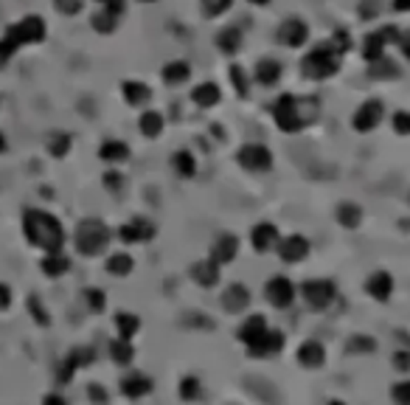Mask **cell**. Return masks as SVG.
I'll list each match as a JSON object with an SVG mask.
<instances>
[{
    "instance_id": "cell-7",
    "label": "cell",
    "mask_w": 410,
    "mask_h": 405,
    "mask_svg": "<svg viewBox=\"0 0 410 405\" xmlns=\"http://www.w3.org/2000/svg\"><path fill=\"white\" fill-rule=\"evenodd\" d=\"M396 40H399V32H396L393 26H385V29L374 32V34H368V37H365L362 57H365L368 62H376V60H382V57H385V48H388L390 43H396Z\"/></svg>"
},
{
    "instance_id": "cell-29",
    "label": "cell",
    "mask_w": 410,
    "mask_h": 405,
    "mask_svg": "<svg viewBox=\"0 0 410 405\" xmlns=\"http://www.w3.org/2000/svg\"><path fill=\"white\" fill-rule=\"evenodd\" d=\"M217 46H220V51H225V54H236L239 46H242V29L225 26V29L220 32V37H217Z\"/></svg>"
},
{
    "instance_id": "cell-1",
    "label": "cell",
    "mask_w": 410,
    "mask_h": 405,
    "mask_svg": "<svg viewBox=\"0 0 410 405\" xmlns=\"http://www.w3.org/2000/svg\"><path fill=\"white\" fill-rule=\"evenodd\" d=\"M23 234L34 248H40L45 254H57L65 248V228L51 212L29 209L23 214Z\"/></svg>"
},
{
    "instance_id": "cell-16",
    "label": "cell",
    "mask_w": 410,
    "mask_h": 405,
    "mask_svg": "<svg viewBox=\"0 0 410 405\" xmlns=\"http://www.w3.org/2000/svg\"><path fill=\"white\" fill-rule=\"evenodd\" d=\"M250 242H253V248H256L259 254L273 251V248L278 245V231H276V226H270V223L256 226V228H253V234H250Z\"/></svg>"
},
{
    "instance_id": "cell-55",
    "label": "cell",
    "mask_w": 410,
    "mask_h": 405,
    "mask_svg": "<svg viewBox=\"0 0 410 405\" xmlns=\"http://www.w3.org/2000/svg\"><path fill=\"white\" fill-rule=\"evenodd\" d=\"M396 46L402 48L404 60H410V29H407V32H399V40H396Z\"/></svg>"
},
{
    "instance_id": "cell-44",
    "label": "cell",
    "mask_w": 410,
    "mask_h": 405,
    "mask_svg": "<svg viewBox=\"0 0 410 405\" xmlns=\"http://www.w3.org/2000/svg\"><path fill=\"white\" fill-rule=\"evenodd\" d=\"M180 397H183V399H197V397H199V383H197V377H183V383H180Z\"/></svg>"
},
{
    "instance_id": "cell-47",
    "label": "cell",
    "mask_w": 410,
    "mask_h": 405,
    "mask_svg": "<svg viewBox=\"0 0 410 405\" xmlns=\"http://www.w3.org/2000/svg\"><path fill=\"white\" fill-rule=\"evenodd\" d=\"M374 349H376V343L365 335H354L351 343H348V352H374Z\"/></svg>"
},
{
    "instance_id": "cell-28",
    "label": "cell",
    "mask_w": 410,
    "mask_h": 405,
    "mask_svg": "<svg viewBox=\"0 0 410 405\" xmlns=\"http://www.w3.org/2000/svg\"><path fill=\"white\" fill-rule=\"evenodd\" d=\"M99 158L107 163H124L129 158V146L124 141H104L99 149Z\"/></svg>"
},
{
    "instance_id": "cell-2",
    "label": "cell",
    "mask_w": 410,
    "mask_h": 405,
    "mask_svg": "<svg viewBox=\"0 0 410 405\" xmlns=\"http://www.w3.org/2000/svg\"><path fill=\"white\" fill-rule=\"evenodd\" d=\"M340 57H343V54H340V51L334 48V43L329 40V43L312 48V51L304 57L301 71H304V76H309V79H329V76L337 74Z\"/></svg>"
},
{
    "instance_id": "cell-15",
    "label": "cell",
    "mask_w": 410,
    "mask_h": 405,
    "mask_svg": "<svg viewBox=\"0 0 410 405\" xmlns=\"http://www.w3.org/2000/svg\"><path fill=\"white\" fill-rule=\"evenodd\" d=\"M93 357H96V355H93V349H87V346L73 349V352L65 357V366H62V371H59V383H68V380L73 377V371L82 369V366H90Z\"/></svg>"
},
{
    "instance_id": "cell-12",
    "label": "cell",
    "mask_w": 410,
    "mask_h": 405,
    "mask_svg": "<svg viewBox=\"0 0 410 405\" xmlns=\"http://www.w3.org/2000/svg\"><path fill=\"white\" fill-rule=\"evenodd\" d=\"M278 40H281L284 46H290V48H301V46L309 40V29H306L304 20L290 18V20L281 23V29H278Z\"/></svg>"
},
{
    "instance_id": "cell-33",
    "label": "cell",
    "mask_w": 410,
    "mask_h": 405,
    "mask_svg": "<svg viewBox=\"0 0 410 405\" xmlns=\"http://www.w3.org/2000/svg\"><path fill=\"white\" fill-rule=\"evenodd\" d=\"M93 29L99 32V34H113L115 32V26H118V15L115 12H110V9H99L96 15H93Z\"/></svg>"
},
{
    "instance_id": "cell-52",
    "label": "cell",
    "mask_w": 410,
    "mask_h": 405,
    "mask_svg": "<svg viewBox=\"0 0 410 405\" xmlns=\"http://www.w3.org/2000/svg\"><path fill=\"white\" fill-rule=\"evenodd\" d=\"M12 307V287L0 282V313H6Z\"/></svg>"
},
{
    "instance_id": "cell-54",
    "label": "cell",
    "mask_w": 410,
    "mask_h": 405,
    "mask_svg": "<svg viewBox=\"0 0 410 405\" xmlns=\"http://www.w3.org/2000/svg\"><path fill=\"white\" fill-rule=\"evenodd\" d=\"M96 4H101V9H110V12H115L118 18L124 15V0H96Z\"/></svg>"
},
{
    "instance_id": "cell-14",
    "label": "cell",
    "mask_w": 410,
    "mask_h": 405,
    "mask_svg": "<svg viewBox=\"0 0 410 405\" xmlns=\"http://www.w3.org/2000/svg\"><path fill=\"white\" fill-rule=\"evenodd\" d=\"M306 254H309V242H306L301 234H292V237H287V240L278 242V256H281L284 262H290V265L306 259Z\"/></svg>"
},
{
    "instance_id": "cell-26",
    "label": "cell",
    "mask_w": 410,
    "mask_h": 405,
    "mask_svg": "<svg viewBox=\"0 0 410 405\" xmlns=\"http://www.w3.org/2000/svg\"><path fill=\"white\" fill-rule=\"evenodd\" d=\"M253 76H256V82L259 85H276L278 79H281V65L276 62V60H262L259 65H256V71H253Z\"/></svg>"
},
{
    "instance_id": "cell-61",
    "label": "cell",
    "mask_w": 410,
    "mask_h": 405,
    "mask_svg": "<svg viewBox=\"0 0 410 405\" xmlns=\"http://www.w3.org/2000/svg\"><path fill=\"white\" fill-rule=\"evenodd\" d=\"M141 4H155V0H141Z\"/></svg>"
},
{
    "instance_id": "cell-17",
    "label": "cell",
    "mask_w": 410,
    "mask_h": 405,
    "mask_svg": "<svg viewBox=\"0 0 410 405\" xmlns=\"http://www.w3.org/2000/svg\"><path fill=\"white\" fill-rule=\"evenodd\" d=\"M152 391V380L146 374H127L121 380V394L129 397V399H141Z\"/></svg>"
},
{
    "instance_id": "cell-46",
    "label": "cell",
    "mask_w": 410,
    "mask_h": 405,
    "mask_svg": "<svg viewBox=\"0 0 410 405\" xmlns=\"http://www.w3.org/2000/svg\"><path fill=\"white\" fill-rule=\"evenodd\" d=\"M390 394H393V402H396V405H410V380L396 383Z\"/></svg>"
},
{
    "instance_id": "cell-37",
    "label": "cell",
    "mask_w": 410,
    "mask_h": 405,
    "mask_svg": "<svg viewBox=\"0 0 410 405\" xmlns=\"http://www.w3.org/2000/svg\"><path fill=\"white\" fill-rule=\"evenodd\" d=\"M368 76H371V79H396V76H399V71H396V65H393V62H388V60L382 57V60L371 62Z\"/></svg>"
},
{
    "instance_id": "cell-60",
    "label": "cell",
    "mask_w": 410,
    "mask_h": 405,
    "mask_svg": "<svg viewBox=\"0 0 410 405\" xmlns=\"http://www.w3.org/2000/svg\"><path fill=\"white\" fill-rule=\"evenodd\" d=\"M250 4H256V6H264V4H267V0H250Z\"/></svg>"
},
{
    "instance_id": "cell-59",
    "label": "cell",
    "mask_w": 410,
    "mask_h": 405,
    "mask_svg": "<svg viewBox=\"0 0 410 405\" xmlns=\"http://www.w3.org/2000/svg\"><path fill=\"white\" fill-rule=\"evenodd\" d=\"M6 149V138H3V132H0V152Z\"/></svg>"
},
{
    "instance_id": "cell-23",
    "label": "cell",
    "mask_w": 410,
    "mask_h": 405,
    "mask_svg": "<svg viewBox=\"0 0 410 405\" xmlns=\"http://www.w3.org/2000/svg\"><path fill=\"white\" fill-rule=\"evenodd\" d=\"M298 360H301V366H306V369H318V366H323V360H326V349H323L318 341H306L304 346H298Z\"/></svg>"
},
{
    "instance_id": "cell-45",
    "label": "cell",
    "mask_w": 410,
    "mask_h": 405,
    "mask_svg": "<svg viewBox=\"0 0 410 405\" xmlns=\"http://www.w3.org/2000/svg\"><path fill=\"white\" fill-rule=\"evenodd\" d=\"M390 124H393V130H396L399 135H410V113H407V110H399V113H393Z\"/></svg>"
},
{
    "instance_id": "cell-35",
    "label": "cell",
    "mask_w": 410,
    "mask_h": 405,
    "mask_svg": "<svg viewBox=\"0 0 410 405\" xmlns=\"http://www.w3.org/2000/svg\"><path fill=\"white\" fill-rule=\"evenodd\" d=\"M110 357H113L118 366H127V363H132V357H135V349H132V343H129V341H124V338H115V341L110 343Z\"/></svg>"
},
{
    "instance_id": "cell-51",
    "label": "cell",
    "mask_w": 410,
    "mask_h": 405,
    "mask_svg": "<svg viewBox=\"0 0 410 405\" xmlns=\"http://www.w3.org/2000/svg\"><path fill=\"white\" fill-rule=\"evenodd\" d=\"M104 188L121 191V188H124V177H121L118 172H107V174H104Z\"/></svg>"
},
{
    "instance_id": "cell-25",
    "label": "cell",
    "mask_w": 410,
    "mask_h": 405,
    "mask_svg": "<svg viewBox=\"0 0 410 405\" xmlns=\"http://www.w3.org/2000/svg\"><path fill=\"white\" fill-rule=\"evenodd\" d=\"M267 329V321H264V315H250L242 327H239V332H236V338L245 343V346H250L262 332Z\"/></svg>"
},
{
    "instance_id": "cell-39",
    "label": "cell",
    "mask_w": 410,
    "mask_h": 405,
    "mask_svg": "<svg viewBox=\"0 0 410 405\" xmlns=\"http://www.w3.org/2000/svg\"><path fill=\"white\" fill-rule=\"evenodd\" d=\"M171 163H174V169H177L180 177H191L197 172V163H194V155L191 152H174Z\"/></svg>"
},
{
    "instance_id": "cell-19",
    "label": "cell",
    "mask_w": 410,
    "mask_h": 405,
    "mask_svg": "<svg viewBox=\"0 0 410 405\" xmlns=\"http://www.w3.org/2000/svg\"><path fill=\"white\" fill-rule=\"evenodd\" d=\"M250 304V293L245 284H231L225 293H222V307L228 313H242L245 307Z\"/></svg>"
},
{
    "instance_id": "cell-48",
    "label": "cell",
    "mask_w": 410,
    "mask_h": 405,
    "mask_svg": "<svg viewBox=\"0 0 410 405\" xmlns=\"http://www.w3.org/2000/svg\"><path fill=\"white\" fill-rule=\"evenodd\" d=\"M85 301H87V307H90V310H104V293H101V290H96V287L85 290Z\"/></svg>"
},
{
    "instance_id": "cell-9",
    "label": "cell",
    "mask_w": 410,
    "mask_h": 405,
    "mask_svg": "<svg viewBox=\"0 0 410 405\" xmlns=\"http://www.w3.org/2000/svg\"><path fill=\"white\" fill-rule=\"evenodd\" d=\"M382 113H385L382 102H379V99H368V102H362V104L357 107L351 124H354L357 132H371V130H376V124L382 121Z\"/></svg>"
},
{
    "instance_id": "cell-20",
    "label": "cell",
    "mask_w": 410,
    "mask_h": 405,
    "mask_svg": "<svg viewBox=\"0 0 410 405\" xmlns=\"http://www.w3.org/2000/svg\"><path fill=\"white\" fill-rule=\"evenodd\" d=\"M191 279H194L197 284H202V287H214V284L220 282V265L211 262V259L197 262V265L191 268Z\"/></svg>"
},
{
    "instance_id": "cell-11",
    "label": "cell",
    "mask_w": 410,
    "mask_h": 405,
    "mask_svg": "<svg viewBox=\"0 0 410 405\" xmlns=\"http://www.w3.org/2000/svg\"><path fill=\"white\" fill-rule=\"evenodd\" d=\"M155 237V226L149 220H129L127 226L118 228V240L127 242V245H135V242H149Z\"/></svg>"
},
{
    "instance_id": "cell-41",
    "label": "cell",
    "mask_w": 410,
    "mask_h": 405,
    "mask_svg": "<svg viewBox=\"0 0 410 405\" xmlns=\"http://www.w3.org/2000/svg\"><path fill=\"white\" fill-rule=\"evenodd\" d=\"M54 6H57V12H59V15L73 18V15H79V12H82V0H54Z\"/></svg>"
},
{
    "instance_id": "cell-21",
    "label": "cell",
    "mask_w": 410,
    "mask_h": 405,
    "mask_svg": "<svg viewBox=\"0 0 410 405\" xmlns=\"http://www.w3.org/2000/svg\"><path fill=\"white\" fill-rule=\"evenodd\" d=\"M40 268H43L45 276L59 279V276H65V273L71 270V259H68L62 251H57V254H45L43 262H40Z\"/></svg>"
},
{
    "instance_id": "cell-34",
    "label": "cell",
    "mask_w": 410,
    "mask_h": 405,
    "mask_svg": "<svg viewBox=\"0 0 410 405\" xmlns=\"http://www.w3.org/2000/svg\"><path fill=\"white\" fill-rule=\"evenodd\" d=\"M115 327H118V338L132 341V335L141 329V321H138V315H132V313H118V315H115Z\"/></svg>"
},
{
    "instance_id": "cell-8",
    "label": "cell",
    "mask_w": 410,
    "mask_h": 405,
    "mask_svg": "<svg viewBox=\"0 0 410 405\" xmlns=\"http://www.w3.org/2000/svg\"><path fill=\"white\" fill-rule=\"evenodd\" d=\"M236 160H239L248 172H267V169L273 166V155H270V149L262 146V144H245V146L239 149Z\"/></svg>"
},
{
    "instance_id": "cell-62",
    "label": "cell",
    "mask_w": 410,
    "mask_h": 405,
    "mask_svg": "<svg viewBox=\"0 0 410 405\" xmlns=\"http://www.w3.org/2000/svg\"><path fill=\"white\" fill-rule=\"evenodd\" d=\"M332 405H343V402H337V399H332Z\"/></svg>"
},
{
    "instance_id": "cell-58",
    "label": "cell",
    "mask_w": 410,
    "mask_h": 405,
    "mask_svg": "<svg viewBox=\"0 0 410 405\" xmlns=\"http://www.w3.org/2000/svg\"><path fill=\"white\" fill-rule=\"evenodd\" d=\"M90 397H93V399H101V402H104V391H101V388H96V385L90 388Z\"/></svg>"
},
{
    "instance_id": "cell-24",
    "label": "cell",
    "mask_w": 410,
    "mask_h": 405,
    "mask_svg": "<svg viewBox=\"0 0 410 405\" xmlns=\"http://www.w3.org/2000/svg\"><path fill=\"white\" fill-rule=\"evenodd\" d=\"M191 102L197 107H214V104H220V88L214 82H202L191 90Z\"/></svg>"
},
{
    "instance_id": "cell-22",
    "label": "cell",
    "mask_w": 410,
    "mask_h": 405,
    "mask_svg": "<svg viewBox=\"0 0 410 405\" xmlns=\"http://www.w3.org/2000/svg\"><path fill=\"white\" fill-rule=\"evenodd\" d=\"M368 293L376 298V301H388L390 298V293H393V279H390V273H385V270H376L371 279H368Z\"/></svg>"
},
{
    "instance_id": "cell-5",
    "label": "cell",
    "mask_w": 410,
    "mask_h": 405,
    "mask_svg": "<svg viewBox=\"0 0 410 405\" xmlns=\"http://www.w3.org/2000/svg\"><path fill=\"white\" fill-rule=\"evenodd\" d=\"M273 116H276V124H278L284 132H298V130L306 124V121L301 118L298 99L290 96V93L278 96V102H276V107H273Z\"/></svg>"
},
{
    "instance_id": "cell-6",
    "label": "cell",
    "mask_w": 410,
    "mask_h": 405,
    "mask_svg": "<svg viewBox=\"0 0 410 405\" xmlns=\"http://www.w3.org/2000/svg\"><path fill=\"white\" fill-rule=\"evenodd\" d=\"M301 296H304V301H306L312 310H326V307L334 301L337 290H334V284H332L329 279H312V282H306V284L301 287Z\"/></svg>"
},
{
    "instance_id": "cell-56",
    "label": "cell",
    "mask_w": 410,
    "mask_h": 405,
    "mask_svg": "<svg viewBox=\"0 0 410 405\" xmlns=\"http://www.w3.org/2000/svg\"><path fill=\"white\" fill-rule=\"evenodd\" d=\"M393 12H410V0H390Z\"/></svg>"
},
{
    "instance_id": "cell-42",
    "label": "cell",
    "mask_w": 410,
    "mask_h": 405,
    "mask_svg": "<svg viewBox=\"0 0 410 405\" xmlns=\"http://www.w3.org/2000/svg\"><path fill=\"white\" fill-rule=\"evenodd\" d=\"M231 85L236 88L239 96H248V76H245V71H242L239 65L231 68Z\"/></svg>"
},
{
    "instance_id": "cell-31",
    "label": "cell",
    "mask_w": 410,
    "mask_h": 405,
    "mask_svg": "<svg viewBox=\"0 0 410 405\" xmlns=\"http://www.w3.org/2000/svg\"><path fill=\"white\" fill-rule=\"evenodd\" d=\"M188 76H191V65L183 62V60L169 62V65L163 68V82H169V85H180V82H185Z\"/></svg>"
},
{
    "instance_id": "cell-50",
    "label": "cell",
    "mask_w": 410,
    "mask_h": 405,
    "mask_svg": "<svg viewBox=\"0 0 410 405\" xmlns=\"http://www.w3.org/2000/svg\"><path fill=\"white\" fill-rule=\"evenodd\" d=\"M376 15H379V0H362V6H360V18L374 20Z\"/></svg>"
},
{
    "instance_id": "cell-27",
    "label": "cell",
    "mask_w": 410,
    "mask_h": 405,
    "mask_svg": "<svg viewBox=\"0 0 410 405\" xmlns=\"http://www.w3.org/2000/svg\"><path fill=\"white\" fill-rule=\"evenodd\" d=\"M121 93H124L127 104H132V107H143L149 102V96H152L143 82H124L121 85Z\"/></svg>"
},
{
    "instance_id": "cell-36",
    "label": "cell",
    "mask_w": 410,
    "mask_h": 405,
    "mask_svg": "<svg viewBox=\"0 0 410 405\" xmlns=\"http://www.w3.org/2000/svg\"><path fill=\"white\" fill-rule=\"evenodd\" d=\"M337 220L346 228H357L360 220H362V212H360V206H354V202H343V206L337 209Z\"/></svg>"
},
{
    "instance_id": "cell-43",
    "label": "cell",
    "mask_w": 410,
    "mask_h": 405,
    "mask_svg": "<svg viewBox=\"0 0 410 405\" xmlns=\"http://www.w3.org/2000/svg\"><path fill=\"white\" fill-rule=\"evenodd\" d=\"M29 310H31V315H34V321H37V324L48 327V321H51V318H48V310L40 304V298H37V296H31V298H29Z\"/></svg>"
},
{
    "instance_id": "cell-49",
    "label": "cell",
    "mask_w": 410,
    "mask_h": 405,
    "mask_svg": "<svg viewBox=\"0 0 410 405\" xmlns=\"http://www.w3.org/2000/svg\"><path fill=\"white\" fill-rule=\"evenodd\" d=\"M15 54H17V51H15V46H12L9 40L0 37V68H6V65H9V60H12Z\"/></svg>"
},
{
    "instance_id": "cell-32",
    "label": "cell",
    "mask_w": 410,
    "mask_h": 405,
    "mask_svg": "<svg viewBox=\"0 0 410 405\" xmlns=\"http://www.w3.org/2000/svg\"><path fill=\"white\" fill-rule=\"evenodd\" d=\"M138 127H141V132H143L146 138H157L160 130H163V116H160L157 110H146V113L141 116Z\"/></svg>"
},
{
    "instance_id": "cell-4",
    "label": "cell",
    "mask_w": 410,
    "mask_h": 405,
    "mask_svg": "<svg viewBox=\"0 0 410 405\" xmlns=\"http://www.w3.org/2000/svg\"><path fill=\"white\" fill-rule=\"evenodd\" d=\"M45 34H48L45 20H43L40 15H26V18H20L17 23H12V26L6 29L3 40H9V43L15 46V51H17V48H23V46H37V43H43Z\"/></svg>"
},
{
    "instance_id": "cell-40",
    "label": "cell",
    "mask_w": 410,
    "mask_h": 405,
    "mask_svg": "<svg viewBox=\"0 0 410 405\" xmlns=\"http://www.w3.org/2000/svg\"><path fill=\"white\" fill-rule=\"evenodd\" d=\"M231 4L234 0H202V12L208 18H220V15H225L231 9Z\"/></svg>"
},
{
    "instance_id": "cell-10",
    "label": "cell",
    "mask_w": 410,
    "mask_h": 405,
    "mask_svg": "<svg viewBox=\"0 0 410 405\" xmlns=\"http://www.w3.org/2000/svg\"><path fill=\"white\" fill-rule=\"evenodd\" d=\"M264 293H267V301H270L273 307H278V310H284V307H290V304L295 301V287H292V282H290L287 276L270 279L267 287H264Z\"/></svg>"
},
{
    "instance_id": "cell-53",
    "label": "cell",
    "mask_w": 410,
    "mask_h": 405,
    "mask_svg": "<svg viewBox=\"0 0 410 405\" xmlns=\"http://www.w3.org/2000/svg\"><path fill=\"white\" fill-rule=\"evenodd\" d=\"M393 366L399 371H410V352H396L393 355Z\"/></svg>"
},
{
    "instance_id": "cell-30",
    "label": "cell",
    "mask_w": 410,
    "mask_h": 405,
    "mask_svg": "<svg viewBox=\"0 0 410 405\" xmlns=\"http://www.w3.org/2000/svg\"><path fill=\"white\" fill-rule=\"evenodd\" d=\"M132 268H135V262H132V256L124 254V251H118V254H113V256L107 259V273H110V276H129Z\"/></svg>"
},
{
    "instance_id": "cell-57",
    "label": "cell",
    "mask_w": 410,
    "mask_h": 405,
    "mask_svg": "<svg viewBox=\"0 0 410 405\" xmlns=\"http://www.w3.org/2000/svg\"><path fill=\"white\" fill-rule=\"evenodd\" d=\"M43 405H68V402H65V397H59V394H48V397L43 399Z\"/></svg>"
},
{
    "instance_id": "cell-13",
    "label": "cell",
    "mask_w": 410,
    "mask_h": 405,
    "mask_svg": "<svg viewBox=\"0 0 410 405\" xmlns=\"http://www.w3.org/2000/svg\"><path fill=\"white\" fill-rule=\"evenodd\" d=\"M281 346H284V335H281V332H270V329H264V332L248 346V352H250L253 357H267V355L281 352Z\"/></svg>"
},
{
    "instance_id": "cell-18",
    "label": "cell",
    "mask_w": 410,
    "mask_h": 405,
    "mask_svg": "<svg viewBox=\"0 0 410 405\" xmlns=\"http://www.w3.org/2000/svg\"><path fill=\"white\" fill-rule=\"evenodd\" d=\"M236 248H239L236 237L225 234V237H220V240L214 242V248H211V256H208V259H211V262H217V265H228V262H234Z\"/></svg>"
},
{
    "instance_id": "cell-3",
    "label": "cell",
    "mask_w": 410,
    "mask_h": 405,
    "mask_svg": "<svg viewBox=\"0 0 410 405\" xmlns=\"http://www.w3.org/2000/svg\"><path fill=\"white\" fill-rule=\"evenodd\" d=\"M73 240H76V251L82 256H99L110 245V228L101 220H82Z\"/></svg>"
},
{
    "instance_id": "cell-38",
    "label": "cell",
    "mask_w": 410,
    "mask_h": 405,
    "mask_svg": "<svg viewBox=\"0 0 410 405\" xmlns=\"http://www.w3.org/2000/svg\"><path fill=\"white\" fill-rule=\"evenodd\" d=\"M48 152H51L54 158H65V155L71 152V135H68V132H51V138H48Z\"/></svg>"
}]
</instances>
